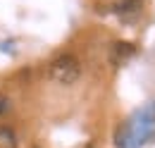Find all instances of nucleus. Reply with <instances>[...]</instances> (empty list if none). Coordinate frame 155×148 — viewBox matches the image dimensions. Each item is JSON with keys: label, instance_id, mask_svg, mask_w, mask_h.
<instances>
[{"label": "nucleus", "instance_id": "nucleus-1", "mask_svg": "<svg viewBox=\"0 0 155 148\" xmlns=\"http://www.w3.org/2000/svg\"><path fill=\"white\" fill-rule=\"evenodd\" d=\"M48 74L60 86H72V84H77L79 76H81V62L74 55H58L50 62Z\"/></svg>", "mask_w": 155, "mask_h": 148}, {"label": "nucleus", "instance_id": "nucleus-2", "mask_svg": "<svg viewBox=\"0 0 155 148\" xmlns=\"http://www.w3.org/2000/svg\"><path fill=\"white\" fill-rule=\"evenodd\" d=\"M136 53V48L131 43H112V48H110V60L115 62V65H122V62H127L129 57Z\"/></svg>", "mask_w": 155, "mask_h": 148}, {"label": "nucleus", "instance_id": "nucleus-3", "mask_svg": "<svg viewBox=\"0 0 155 148\" xmlns=\"http://www.w3.org/2000/svg\"><path fill=\"white\" fill-rule=\"evenodd\" d=\"M0 148H17V134L10 127H0Z\"/></svg>", "mask_w": 155, "mask_h": 148}, {"label": "nucleus", "instance_id": "nucleus-4", "mask_svg": "<svg viewBox=\"0 0 155 148\" xmlns=\"http://www.w3.org/2000/svg\"><path fill=\"white\" fill-rule=\"evenodd\" d=\"M141 5H143L141 0H124V2L117 5V12L124 15V17H127V15H138V12H141Z\"/></svg>", "mask_w": 155, "mask_h": 148}, {"label": "nucleus", "instance_id": "nucleus-5", "mask_svg": "<svg viewBox=\"0 0 155 148\" xmlns=\"http://www.w3.org/2000/svg\"><path fill=\"white\" fill-rule=\"evenodd\" d=\"M10 108H12V105H10V98L0 93V117H2L5 112H10Z\"/></svg>", "mask_w": 155, "mask_h": 148}]
</instances>
